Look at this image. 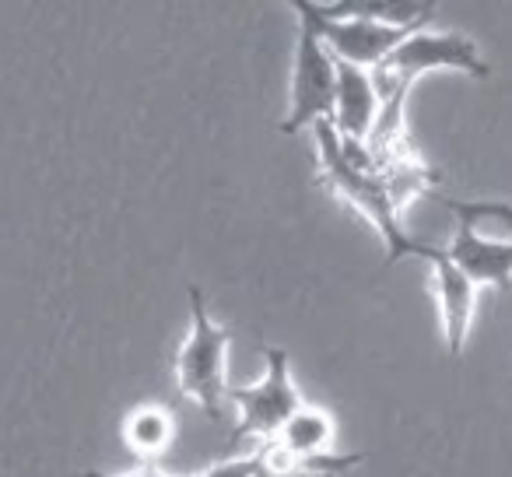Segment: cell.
<instances>
[{"label": "cell", "mask_w": 512, "mask_h": 477, "mask_svg": "<svg viewBox=\"0 0 512 477\" xmlns=\"http://www.w3.org/2000/svg\"><path fill=\"white\" fill-rule=\"evenodd\" d=\"M292 8L299 15V22H306L323 39V46L334 53V60L362 67V71H376L407 36H414L418 29H428V18L411 25H383L372 22V18H323L313 0H295Z\"/></svg>", "instance_id": "5b68a950"}, {"label": "cell", "mask_w": 512, "mask_h": 477, "mask_svg": "<svg viewBox=\"0 0 512 477\" xmlns=\"http://www.w3.org/2000/svg\"><path fill=\"white\" fill-rule=\"evenodd\" d=\"M337 95V60L323 46V39L299 22V43H295L292 67V102L288 116L281 120V134H299L302 127H313L320 120H334Z\"/></svg>", "instance_id": "8992f818"}, {"label": "cell", "mask_w": 512, "mask_h": 477, "mask_svg": "<svg viewBox=\"0 0 512 477\" xmlns=\"http://www.w3.org/2000/svg\"><path fill=\"white\" fill-rule=\"evenodd\" d=\"M432 278H435V295H439V316H442V341H446V355L460 358L467 348L470 323H474L477 309V288L467 281V274H460L446 260V253H435L432 260Z\"/></svg>", "instance_id": "ba28073f"}, {"label": "cell", "mask_w": 512, "mask_h": 477, "mask_svg": "<svg viewBox=\"0 0 512 477\" xmlns=\"http://www.w3.org/2000/svg\"><path fill=\"white\" fill-rule=\"evenodd\" d=\"M267 372L253 386H228L225 400L239 407V425L232 428V449L246 439L274 442L278 432L288 425L295 411L302 407V397L292 379V358L285 348H264Z\"/></svg>", "instance_id": "277c9868"}, {"label": "cell", "mask_w": 512, "mask_h": 477, "mask_svg": "<svg viewBox=\"0 0 512 477\" xmlns=\"http://www.w3.org/2000/svg\"><path fill=\"white\" fill-rule=\"evenodd\" d=\"M249 477H274L271 470H264V456H260V467H256V470H253V474H249Z\"/></svg>", "instance_id": "4fadbf2b"}, {"label": "cell", "mask_w": 512, "mask_h": 477, "mask_svg": "<svg viewBox=\"0 0 512 477\" xmlns=\"http://www.w3.org/2000/svg\"><path fill=\"white\" fill-rule=\"evenodd\" d=\"M379 120V95L372 74L337 60V95H334V130L344 141L365 144Z\"/></svg>", "instance_id": "9c48e42d"}, {"label": "cell", "mask_w": 512, "mask_h": 477, "mask_svg": "<svg viewBox=\"0 0 512 477\" xmlns=\"http://www.w3.org/2000/svg\"><path fill=\"white\" fill-rule=\"evenodd\" d=\"M190 295V334L176 355V390L190 397L207 418H221V404L228 393V334L221 323L211 320L207 299L197 285L186 288Z\"/></svg>", "instance_id": "3957f363"}, {"label": "cell", "mask_w": 512, "mask_h": 477, "mask_svg": "<svg viewBox=\"0 0 512 477\" xmlns=\"http://www.w3.org/2000/svg\"><path fill=\"white\" fill-rule=\"evenodd\" d=\"M446 260L474 288H505L512 285V239H488L467 221H456V232L446 246H442Z\"/></svg>", "instance_id": "52a82bcc"}, {"label": "cell", "mask_w": 512, "mask_h": 477, "mask_svg": "<svg viewBox=\"0 0 512 477\" xmlns=\"http://www.w3.org/2000/svg\"><path fill=\"white\" fill-rule=\"evenodd\" d=\"M176 439V414L162 404H141L123 418V442L137 460L151 463Z\"/></svg>", "instance_id": "30bf717a"}, {"label": "cell", "mask_w": 512, "mask_h": 477, "mask_svg": "<svg viewBox=\"0 0 512 477\" xmlns=\"http://www.w3.org/2000/svg\"><path fill=\"white\" fill-rule=\"evenodd\" d=\"M435 204H442L446 211L456 214V221H467V225H481V221H498V225L512 228V204L505 200H453L439 197V193H428Z\"/></svg>", "instance_id": "8fae6325"}, {"label": "cell", "mask_w": 512, "mask_h": 477, "mask_svg": "<svg viewBox=\"0 0 512 477\" xmlns=\"http://www.w3.org/2000/svg\"><path fill=\"white\" fill-rule=\"evenodd\" d=\"M428 71H460L477 81L491 78V64H484L481 50L470 36L460 32H432L418 29L407 36L383 64L372 74V85L379 95V120L372 127L376 137H397L400 134V102L411 92V85Z\"/></svg>", "instance_id": "7a4b0ae2"}, {"label": "cell", "mask_w": 512, "mask_h": 477, "mask_svg": "<svg viewBox=\"0 0 512 477\" xmlns=\"http://www.w3.org/2000/svg\"><path fill=\"white\" fill-rule=\"evenodd\" d=\"M313 137H316V155H320L323 183H327L351 211L362 214V218L376 228V235L386 246V267L400 264V260H407V257H418L432 264L439 246L421 243V239H414V235L407 232L404 221H400V207H397V200H393V193L386 190L383 176H379L376 169H369V165L355 162V158L344 151V141L334 130V123L330 120L313 123Z\"/></svg>", "instance_id": "6da1fadb"}, {"label": "cell", "mask_w": 512, "mask_h": 477, "mask_svg": "<svg viewBox=\"0 0 512 477\" xmlns=\"http://www.w3.org/2000/svg\"><path fill=\"white\" fill-rule=\"evenodd\" d=\"M256 467H260V449L249 456H239V460L218 463V467H211L200 477H249ZM78 477H165V474H106V470H85V474H78Z\"/></svg>", "instance_id": "7c38bea8"}]
</instances>
